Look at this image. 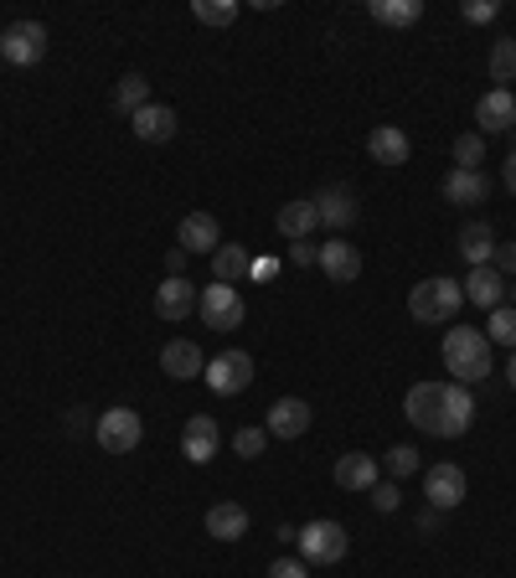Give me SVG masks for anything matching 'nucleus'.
Masks as SVG:
<instances>
[{
    "label": "nucleus",
    "instance_id": "f257e3e1",
    "mask_svg": "<svg viewBox=\"0 0 516 578\" xmlns=\"http://www.w3.org/2000/svg\"><path fill=\"white\" fill-rule=\"evenodd\" d=\"M403 414L423 434L459 439L476 423V398H470L465 382H418V388H408V398H403Z\"/></svg>",
    "mask_w": 516,
    "mask_h": 578
},
{
    "label": "nucleus",
    "instance_id": "f03ea898",
    "mask_svg": "<svg viewBox=\"0 0 516 578\" xmlns=\"http://www.w3.org/2000/svg\"><path fill=\"white\" fill-rule=\"evenodd\" d=\"M439 357H444V372L450 382H480L491 378V341L486 331H470V325H455V331H444V346H439Z\"/></svg>",
    "mask_w": 516,
    "mask_h": 578
},
{
    "label": "nucleus",
    "instance_id": "7ed1b4c3",
    "mask_svg": "<svg viewBox=\"0 0 516 578\" xmlns=\"http://www.w3.org/2000/svg\"><path fill=\"white\" fill-rule=\"evenodd\" d=\"M459 305H465V290H459V280H450V274H434V280H423L408 290V316H414L418 325H450V320L459 316Z\"/></svg>",
    "mask_w": 516,
    "mask_h": 578
},
{
    "label": "nucleus",
    "instance_id": "20e7f679",
    "mask_svg": "<svg viewBox=\"0 0 516 578\" xmlns=\"http://www.w3.org/2000/svg\"><path fill=\"white\" fill-rule=\"evenodd\" d=\"M197 316L207 331H238L243 316H248V305H243V295L233 290V284H207V290H197Z\"/></svg>",
    "mask_w": 516,
    "mask_h": 578
},
{
    "label": "nucleus",
    "instance_id": "39448f33",
    "mask_svg": "<svg viewBox=\"0 0 516 578\" xmlns=\"http://www.w3.org/2000/svg\"><path fill=\"white\" fill-rule=\"evenodd\" d=\"M299 558L316 563V568H325V563H341L346 558V527L331 517H316L299 527Z\"/></svg>",
    "mask_w": 516,
    "mask_h": 578
},
{
    "label": "nucleus",
    "instance_id": "423d86ee",
    "mask_svg": "<svg viewBox=\"0 0 516 578\" xmlns=\"http://www.w3.org/2000/svg\"><path fill=\"white\" fill-rule=\"evenodd\" d=\"M0 58L11 62V67H37L47 58V26L41 21H11L0 32Z\"/></svg>",
    "mask_w": 516,
    "mask_h": 578
},
{
    "label": "nucleus",
    "instance_id": "0eeeda50",
    "mask_svg": "<svg viewBox=\"0 0 516 578\" xmlns=\"http://www.w3.org/2000/svg\"><path fill=\"white\" fill-rule=\"evenodd\" d=\"M201 378H207V388H212L218 398H238V393H248V382H254V357L238 352V346H233V352H218V357L207 361Z\"/></svg>",
    "mask_w": 516,
    "mask_h": 578
},
{
    "label": "nucleus",
    "instance_id": "6e6552de",
    "mask_svg": "<svg viewBox=\"0 0 516 578\" xmlns=\"http://www.w3.org/2000/svg\"><path fill=\"white\" fill-rule=\"evenodd\" d=\"M94 439H99L103 455H135L139 439H145V423H139L135 408H109V414L94 423Z\"/></svg>",
    "mask_w": 516,
    "mask_h": 578
},
{
    "label": "nucleus",
    "instance_id": "1a4fd4ad",
    "mask_svg": "<svg viewBox=\"0 0 516 578\" xmlns=\"http://www.w3.org/2000/svg\"><path fill=\"white\" fill-rule=\"evenodd\" d=\"M465 491H470V480H465V470L459 465H434L429 476H423V496H429V506L434 512H455L459 501H465Z\"/></svg>",
    "mask_w": 516,
    "mask_h": 578
},
{
    "label": "nucleus",
    "instance_id": "9d476101",
    "mask_svg": "<svg viewBox=\"0 0 516 578\" xmlns=\"http://www.w3.org/2000/svg\"><path fill=\"white\" fill-rule=\"evenodd\" d=\"M218 444H222V429L212 414H192V419H186V429H181V455L192 459V465H207V459L218 455Z\"/></svg>",
    "mask_w": 516,
    "mask_h": 578
},
{
    "label": "nucleus",
    "instance_id": "9b49d317",
    "mask_svg": "<svg viewBox=\"0 0 516 578\" xmlns=\"http://www.w3.org/2000/svg\"><path fill=\"white\" fill-rule=\"evenodd\" d=\"M476 124H480V135H506V130H516V94H512V88H491V94H480Z\"/></svg>",
    "mask_w": 516,
    "mask_h": 578
},
{
    "label": "nucleus",
    "instance_id": "f8f14e48",
    "mask_svg": "<svg viewBox=\"0 0 516 578\" xmlns=\"http://www.w3.org/2000/svg\"><path fill=\"white\" fill-rule=\"evenodd\" d=\"M316 201V218H320V227H331V233H346L352 222H357V197H352V186H325L320 197H310Z\"/></svg>",
    "mask_w": 516,
    "mask_h": 578
},
{
    "label": "nucleus",
    "instance_id": "ddd939ff",
    "mask_svg": "<svg viewBox=\"0 0 516 578\" xmlns=\"http://www.w3.org/2000/svg\"><path fill=\"white\" fill-rule=\"evenodd\" d=\"M320 274H325V280L331 284H352L361 274V254L357 248H352V243L346 238H331V243H320Z\"/></svg>",
    "mask_w": 516,
    "mask_h": 578
},
{
    "label": "nucleus",
    "instance_id": "4468645a",
    "mask_svg": "<svg viewBox=\"0 0 516 578\" xmlns=\"http://www.w3.org/2000/svg\"><path fill=\"white\" fill-rule=\"evenodd\" d=\"M176 248H186V254H218L222 248L218 218H212V212H186V218H181V233H176Z\"/></svg>",
    "mask_w": 516,
    "mask_h": 578
},
{
    "label": "nucleus",
    "instance_id": "2eb2a0df",
    "mask_svg": "<svg viewBox=\"0 0 516 578\" xmlns=\"http://www.w3.org/2000/svg\"><path fill=\"white\" fill-rule=\"evenodd\" d=\"M263 429H269V439H299L305 429H310V403L305 398H279L274 408H269Z\"/></svg>",
    "mask_w": 516,
    "mask_h": 578
},
{
    "label": "nucleus",
    "instance_id": "dca6fc26",
    "mask_svg": "<svg viewBox=\"0 0 516 578\" xmlns=\"http://www.w3.org/2000/svg\"><path fill=\"white\" fill-rule=\"evenodd\" d=\"M130 124H135V140H145V145L176 140V109L171 103H145Z\"/></svg>",
    "mask_w": 516,
    "mask_h": 578
},
{
    "label": "nucleus",
    "instance_id": "f3484780",
    "mask_svg": "<svg viewBox=\"0 0 516 578\" xmlns=\"http://www.w3.org/2000/svg\"><path fill=\"white\" fill-rule=\"evenodd\" d=\"M160 372L176 378V382H192L207 372V357L197 352V341H171V346L160 352Z\"/></svg>",
    "mask_w": 516,
    "mask_h": 578
},
{
    "label": "nucleus",
    "instance_id": "a211bd4d",
    "mask_svg": "<svg viewBox=\"0 0 516 578\" xmlns=\"http://www.w3.org/2000/svg\"><path fill=\"white\" fill-rule=\"evenodd\" d=\"M491 197V181H486V171H450L444 176V201L450 207H480V201Z\"/></svg>",
    "mask_w": 516,
    "mask_h": 578
},
{
    "label": "nucleus",
    "instance_id": "6ab92c4d",
    "mask_svg": "<svg viewBox=\"0 0 516 578\" xmlns=\"http://www.w3.org/2000/svg\"><path fill=\"white\" fill-rule=\"evenodd\" d=\"M197 310V290L186 284V274H171V280L156 290V316L160 320H186Z\"/></svg>",
    "mask_w": 516,
    "mask_h": 578
},
{
    "label": "nucleus",
    "instance_id": "aec40b11",
    "mask_svg": "<svg viewBox=\"0 0 516 578\" xmlns=\"http://www.w3.org/2000/svg\"><path fill=\"white\" fill-rule=\"evenodd\" d=\"M408 150H414V140H408L397 124H378V130L367 135V156L378 160V165H408Z\"/></svg>",
    "mask_w": 516,
    "mask_h": 578
},
{
    "label": "nucleus",
    "instance_id": "412c9836",
    "mask_svg": "<svg viewBox=\"0 0 516 578\" xmlns=\"http://www.w3.org/2000/svg\"><path fill=\"white\" fill-rule=\"evenodd\" d=\"M274 227H279V238H284V243H305L320 227L316 201H284V207H279V218H274Z\"/></svg>",
    "mask_w": 516,
    "mask_h": 578
},
{
    "label": "nucleus",
    "instance_id": "4be33fe9",
    "mask_svg": "<svg viewBox=\"0 0 516 578\" xmlns=\"http://www.w3.org/2000/svg\"><path fill=\"white\" fill-rule=\"evenodd\" d=\"M459 290H465V305H480V310H496V305H501V295H506V280H501L496 269L486 263V269H470Z\"/></svg>",
    "mask_w": 516,
    "mask_h": 578
},
{
    "label": "nucleus",
    "instance_id": "5701e85b",
    "mask_svg": "<svg viewBox=\"0 0 516 578\" xmlns=\"http://www.w3.org/2000/svg\"><path fill=\"white\" fill-rule=\"evenodd\" d=\"M207 532H212L218 542L248 538V506H238V501H218V506L207 512Z\"/></svg>",
    "mask_w": 516,
    "mask_h": 578
},
{
    "label": "nucleus",
    "instance_id": "b1692460",
    "mask_svg": "<svg viewBox=\"0 0 516 578\" xmlns=\"http://www.w3.org/2000/svg\"><path fill=\"white\" fill-rule=\"evenodd\" d=\"M459 254H465L470 269H486L491 254H496V233H491V222H465V227H459Z\"/></svg>",
    "mask_w": 516,
    "mask_h": 578
},
{
    "label": "nucleus",
    "instance_id": "393cba45",
    "mask_svg": "<svg viewBox=\"0 0 516 578\" xmlns=\"http://www.w3.org/2000/svg\"><path fill=\"white\" fill-rule=\"evenodd\" d=\"M336 485L341 491H372V485H378V459L372 455H341L336 459Z\"/></svg>",
    "mask_w": 516,
    "mask_h": 578
},
{
    "label": "nucleus",
    "instance_id": "a878e982",
    "mask_svg": "<svg viewBox=\"0 0 516 578\" xmlns=\"http://www.w3.org/2000/svg\"><path fill=\"white\" fill-rule=\"evenodd\" d=\"M248 269H254V259H248V248H243V243H222L218 254H212V280H218V284L248 280Z\"/></svg>",
    "mask_w": 516,
    "mask_h": 578
},
{
    "label": "nucleus",
    "instance_id": "bb28decb",
    "mask_svg": "<svg viewBox=\"0 0 516 578\" xmlns=\"http://www.w3.org/2000/svg\"><path fill=\"white\" fill-rule=\"evenodd\" d=\"M367 16L378 21V26L403 32V26H414V21L423 16V0H372V5H367Z\"/></svg>",
    "mask_w": 516,
    "mask_h": 578
},
{
    "label": "nucleus",
    "instance_id": "cd10ccee",
    "mask_svg": "<svg viewBox=\"0 0 516 578\" xmlns=\"http://www.w3.org/2000/svg\"><path fill=\"white\" fill-rule=\"evenodd\" d=\"M145 103H150V83L139 78V73H124L120 88H114V109H120L124 120H135Z\"/></svg>",
    "mask_w": 516,
    "mask_h": 578
},
{
    "label": "nucleus",
    "instance_id": "c85d7f7f",
    "mask_svg": "<svg viewBox=\"0 0 516 578\" xmlns=\"http://www.w3.org/2000/svg\"><path fill=\"white\" fill-rule=\"evenodd\" d=\"M491 83L496 88H506V83H516V41L512 37H501V41H491Z\"/></svg>",
    "mask_w": 516,
    "mask_h": 578
},
{
    "label": "nucleus",
    "instance_id": "c756f323",
    "mask_svg": "<svg viewBox=\"0 0 516 578\" xmlns=\"http://www.w3.org/2000/svg\"><path fill=\"white\" fill-rule=\"evenodd\" d=\"M486 341H491V346H512L516 352V305H496V310H491Z\"/></svg>",
    "mask_w": 516,
    "mask_h": 578
},
{
    "label": "nucleus",
    "instance_id": "7c9ffc66",
    "mask_svg": "<svg viewBox=\"0 0 516 578\" xmlns=\"http://www.w3.org/2000/svg\"><path fill=\"white\" fill-rule=\"evenodd\" d=\"M192 11H197V21H207V26H233V21H238V0H197Z\"/></svg>",
    "mask_w": 516,
    "mask_h": 578
},
{
    "label": "nucleus",
    "instance_id": "2f4dec72",
    "mask_svg": "<svg viewBox=\"0 0 516 578\" xmlns=\"http://www.w3.org/2000/svg\"><path fill=\"white\" fill-rule=\"evenodd\" d=\"M480 160H486V135H459L455 140V165L459 171H480Z\"/></svg>",
    "mask_w": 516,
    "mask_h": 578
},
{
    "label": "nucleus",
    "instance_id": "473e14b6",
    "mask_svg": "<svg viewBox=\"0 0 516 578\" xmlns=\"http://www.w3.org/2000/svg\"><path fill=\"white\" fill-rule=\"evenodd\" d=\"M233 450H238L243 459H258L269 450V429H238V434H233Z\"/></svg>",
    "mask_w": 516,
    "mask_h": 578
},
{
    "label": "nucleus",
    "instance_id": "72a5a7b5",
    "mask_svg": "<svg viewBox=\"0 0 516 578\" xmlns=\"http://www.w3.org/2000/svg\"><path fill=\"white\" fill-rule=\"evenodd\" d=\"M388 470H393L397 480L414 476V470H418V450H414V444H393V450H388Z\"/></svg>",
    "mask_w": 516,
    "mask_h": 578
},
{
    "label": "nucleus",
    "instance_id": "f704fd0d",
    "mask_svg": "<svg viewBox=\"0 0 516 578\" xmlns=\"http://www.w3.org/2000/svg\"><path fill=\"white\" fill-rule=\"evenodd\" d=\"M372 506H378V512H397V506H403L397 480H378V485H372Z\"/></svg>",
    "mask_w": 516,
    "mask_h": 578
},
{
    "label": "nucleus",
    "instance_id": "c9c22d12",
    "mask_svg": "<svg viewBox=\"0 0 516 578\" xmlns=\"http://www.w3.org/2000/svg\"><path fill=\"white\" fill-rule=\"evenodd\" d=\"M496 0H465V11H459V16L470 21V26H486V21H496Z\"/></svg>",
    "mask_w": 516,
    "mask_h": 578
},
{
    "label": "nucleus",
    "instance_id": "e433bc0d",
    "mask_svg": "<svg viewBox=\"0 0 516 578\" xmlns=\"http://www.w3.org/2000/svg\"><path fill=\"white\" fill-rule=\"evenodd\" d=\"M263 578H310V563L305 558H279V563H269V574Z\"/></svg>",
    "mask_w": 516,
    "mask_h": 578
},
{
    "label": "nucleus",
    "instance_id": "4c0bfd02",
    "mask_svg": "<svg viewBox=\"0 0 516 578\" xmlns=\"http://www.w3.org/2000/svg\"><path fill=\"white\" fill-rule=\"evenodd\" d=\"M491 269H496L501 280H506V274L516 280V243H496V254H491Z\"/></svg>",
    "mask_w": 516,
    "mask_h": 578
},
{
    "label": "nucleus",
    "instance_id": "58836bf2",
    "mask_svg": "<svg viewBox=\"0 0 516 578\" xmlns=\"http://www.w3.org/2000/svg\"><path fill=\"white\" fill-rule=\"evenodd\" d=\"M320 259V243H290V263H299V269H305V263H316Z\"/></svg>",
    "mask_w": 516,
    "mask_h": 578
},
{
    "label": "nucleus",
    "instance_id": "ea45409f",
    "mask_svg": "<svg viewBox=\"0 0 516 578\" xmlns=\"http://www.w3.org/2000/svg\"><path fill=\"white\" fill-rule=\"evenodd\" d=\"M439 527H444V512H434V506H429V512H418V532H423V538H434Z\"/></svg>",
    "mask_w": 516,
    "mask_h": 578
},
{
    "label": "nucleus",
    "instance_id": "a19ab883",
    "mask_svg": "<svg viewBox=\"0 0 516 578\" xmlns=\"http://www.w3.org/2000/svg\"><path fill=\"white\" fill-rule=\"evenodd\" d=\"M165 269H171V274H181V269H186V248H171V254H165Z\"/></svg>",
    "mask_w": 516,
    "mask_h": 578
},
{
    "label": "nucleus",
    "instance_id": "79ce46f5",
    "mask_svg": "<svg viewBox=\"0 0 516 578\" xmlns=\"http://www.w3.org/2000/svg\"><path fill=\"white\" fill-rule=\"evenodd\" d=\"M501 176H506V192H512V197H516V150H512V156H506V171H501Z\"/></svg>",
    "mask_w": 516,
    "mask_h": 578
},
{
    "label": "nucleus",
    "instance_id": "37998d69",
    "mask_svg": "<svg viewBox=\"0 0 516 578\" xmlns=\"http://www.w3.org/2000/svg\"><path fill=\"white\" fill-rule=\"evenodd\" d=\"M506 382H512V388H516V352H512V357H506Z\"/></svg>",
    "mask_w": 516,
    "mask_h": 578
},
{
    "label": "nucleus",
    "instance_id": "c03bdc74",
    "mask_svg": "<svg viewBox=\"0 0 516 578\" xmlns=\"http://www.w3.org/2000/svg\"><path fill=\"white\" fill-rule=\"evenodd\" d=\"M512 305H516V284H512Z\"/></svg>",
    "mask_w": 516,
    "mask_h": 578
}]
</instances>
